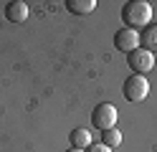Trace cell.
Here are the masks:
<instances>
[{
    "mask_svg": "<svg viewBox=\"0 0 157 152\" xmlns=\"http://www.w3.org/2000/svg\"><path fill=\"white\" fill-rule=\"evenodd\" d=\"M101 145H104V147H109V150L119 147V145H122V132L117 129V127L104 129V132H101Z\"/></svg>",
    "mask_w": 157,
    "mask_h": 152,
    "instance_id": "obj_10",
    "label": "cell"
},
{
    "mask_svg": "<svg viewBox=\"0 0 157 152\" xmlns=\"http://www.w3.org/2000/svg\"><path fill=\"white\" fill-rule=\"evenodd\" d=\"M5 18L10 20V23H23V20L28 18V5L23 3V0H13V3L5 5Z\"/></svg>",
    "mask_w": 157,
    "mask_h": 152,
    "instance_id": "obj_6",
    "label": "cell"
},
{
    "mask_svg": "<svg viewBox=\"0 0 157 152\" xmlns=\"http://www.w3.org/2000/svg\"><path fill=\"white\" fill-rule=\"evenodd\" d=\"M84 152H112L109 147H104V145H89Z\"/></svg>",
    "mask_w": 157,
    "mask_h": 152,
    "instance_id": "obj_11",
    "label": "cell"
},
{
    "mask_svg": "<svg viewBox=\"0 0 157 152\" xmlns=\"http://www.w3.org/2000/svg\"><path fill=\"white\" fill-rule=\"evenodd\" d=\"M114 48L122 51V53H132V51L140 48V33L129 28H119L114 33Z\"/></svg>",
    "mask_w": 157,
    "mask_h": 152,
    "instance_id": "obj_5",
    "label": "cell"
},
{
    "mask_svg": "<svg viewBox=\"0 0 157 152\" xmlns=\"http://www.w3.org/2000/svg\"><path fill=\"white\" fill-rule=\"evenodd\" d=\"M152 20V5L147 0H129L122 5V23L129 30H144Z\"/></svg>",
    "mask_w": 157,
    "mask_h": 152,
    "instance_id": "obj_1",
    "label": "cell"
},
{
    "mask_svg": "<svg viewBox=\"0 0 157 152\" xmlns=\"http://www.w3.org/2000/svg\"><path fill=\"white\" fill-rule=\"evenodd\" d=\"M117 119H119V114H117V107L109 104V101H101V104L94 107V111H91V127L101 129V132L117 127Z\"/></svg>",
    "mask_w": 157,
    "mask_h": 152,
    "instance_id": "obj_3",
    "label": "cell"
},
{
    "mask_svg": "<svg viewBox=\"0 0 157 152\" xmlns=\"http://www.w3.org/2000/svg\"><path fill=\"white\" fill-rule=\"evenodd\" d=\"M68 142H71V147H76V150H86L91 145V134H89V129L76 127V129H71V134H68Z\"/></svg>",
    "mask_w": 157,
    "mask_h": 152,
    "instance_id": "obj_8",
    "label": "cell"
},
{
    "mask_svg": "<svg viewBox=\"0 0 157 152\" xmlns=\"http://www.w3.org/2000/svg\"><path fill=\"white\" fill-rule=\"evenodd\" d=\"M66 152H84V150H76V147H68Z\"/></svg>",
    "mask_w": 157,
    "mask_h": 152,
    "instance_id": "obj_12",
    "label": "cell"
},
{
    "mask_svg": "<svg viewBox=\"0 0 157 152\" xmlns=\"http://www.w3.org/2000/svg\"><path fill=\"white\" fill-rule=\"evenodd\" d=\"M140 46L144 51H150V53L157 51V23L155 25H147L142 33H140Z\"/></svg>",
    "mask_w": 157,
    "mask_h": 152,
    "instance_id": "obj_9",
    "label": "cell"
},
{
    "mask_svg": "<svg viewBox=\"0 0 157 152\" xmlns=\"http://www.w3.org/2000/svg\"><path fill=\"white\" fill-rule=\"evenodd\" d=\"M122 94L127 101H132V104H140L142 99H147L150 94V81L140 74H132L129 79H124V86H122Z\"/></svg>",
    "mask_w": 157,
    "mask_h": 152,
    "instance_id": "obj_2",
    "label": "cell"
},
{
    "mask_svg": "<svg viewBox=\"0 0 157 152\" xmlns=\"http://www.w3.org/2000/svg\"><path fill=\"white\" fill-rule=\"evenodd\" d=\"M66 10L74 15H89L96 10V0H66Z\"/></svg>",
    "mask_w": 157,
    "mask_h": 152,
    "instance_id": "obj_7",
    "label": "cell"
},
{
    "mask_svg": "<svg viewBox=\"0 0 157 152\" xmlns=\"http://www.w3.org/2000/svg\"><path fill=\"white\" fill-rule=\"evenodd\" d=\"M127 64H129V68L134 74L144 76L147 71L155 68V53H150V51H144V48H137L132 53H127Z\"/></svg>",
    "mask_w": 157,
    "mask_h": 152,
    "instance_id": "obj_4",
    "label": "cell"
}]
</instances>
